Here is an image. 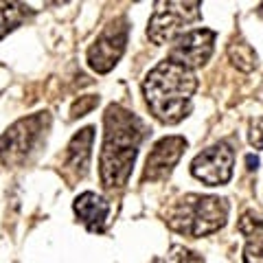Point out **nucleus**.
<instances>
[{"mask_svg":"<svg viewBox=\"0 0 263 263\" xmlns=\"http://www.w3.org/2000/svg\"><path fill=\"white\" fill-rule=\"evenodd\" d=\"M99 105V97L95 95H86V97H79L75 103H72L70 108V119H77V117H84V114H88L92 108H97Z\"/></svg>","mask_w":263,"mask_h":263,"instance_id":"dca6fc26","label":"nucleus"},{"mask_svg":"<svg viewBox=\"0 0 263 263\" xmlns=\"http://www.w3.org/2000/svg\"><path fill=\"white\" fill-rule=\"evenodd\" d=\"M127 35H129V24L125 18H114L108 27H105L95 44L88 48V66L95 72H110L119 60L125 53L127 46Z\"/></svg>","mask_w":263,"mask_h":263,"instance_id":"423d86ee","label":"nucleus"},{"mask_svg":"<svg viewBox=\"0 0 263 263\" xmlns=\"http://www.w3.org/2000/svg\"><path fill=\"white\" fill-rule=\"evenodd\" d=\"M215 31L211 29H193L180 35L176 40V44L171 46L169 51V60L176 62L184 68L193 70V68H200L204 66L211 55H213V48H215Z\"/></svg>","mask_w":263,"mask_h":263,"instance_id":"6e6552de","label":"nucleus"},{"mask_svg":"<svg viewBox=\"0 0 263 263\" xmlns=\"http://www.w3.org/2000/svg\"><path fill=\"white\" fill-rule=\"evenodd\" d=\"M233 164H235V154L230 149V145L217 143L195 156L191 162V174L204 184L219 186L233 178Z\"/></svg>","mask_w":263,"mask_h":263,"instance_id":"0eeeda50","label":"nucleus"},{"mask_svg":"<svg viewBox=\"0 0 263 263\" xmlns=\"http://www.w3.org/2000/svg\"><path fill=\"white\" fill-rule=\"evenodd\" d=\"M186 149V141L182 136H164L158 143L152 147L149 156L145 160V171L143 180L147 182H162L171 176V171L178 164V160L182 158V154Z\"/></svg>","mask_w":263,"mask_h":263,"instance_id":"1a4fd4ad","label":"nucleus"},{"mask_svg":"<svg viewBox=\"0 0 263 263\" xmlns=\"http://www.w3.org/2000/svg\"><path fill=\"white\" fill-rule=\"evenodd\" d=\"M92 143H95V127L88 125L81 132H77L70 138L68 147H66V158L64 169L72 174V178H84L90 167V156H92Z\"/></svg>","mask_w":263,"mask_h":263,"instance_id":"9d476101","label":"nucleus"},{"mask_svg":"<svg viewBox=\"0 0 263 263\" xmlns=\"http://www.w3.org/2000/svg\"><path fill=\"white\" fill-rule=\"evenodd\" d=\"M33 15V9L22 3H3L0 5V40L13 29H18L22 22Z\"/></svg>","mask_w":263,"mask_h":263,"instance_id":"ddd939ff","label":"nucleus"},{"mask_svg":"<svg viewBox=\"0 0 263 263\" xmlns=\"http://www.w3.org/2000/svg\"><path fill=\"white\" fill-rule=\"evenodd\" d=\"M228 202L217 195L189 193L164 211V221L171 230L186 237H204L226 224Z\"/></svg>","mask_w":263,"mask_h":263,"instance_id":"7ed1b4c3","label":"nucleus"},{"mask_svg":"<svg viewBox=\"0 0 263 263\" xmlns=\"http://www.w3.org/2000/svg\"><path fill=\"white\" fill-rule=\"evenodd\" d=\"M72 209H75L77 217L84 221V226L88 230H92V233H101V230L105 228V219H108V213H110V204L105 202L101 195H97L92 191L81 193V195H77Z\"/></svg>","mask_w":263,"mask_h":263,"instance_id":"9b49d317","label":"nucleus"},{"mask_svg":"<svg viewBox=\"0 0 263 263\" xmlns=\"http://www.w3.org/2000/svg\"><path fill=\"white\" fill-rule=\"evenodd\" d=\"M248 141L254 149H261L263 147V117L250 121V132H248Z\"/></svg>","mask_w":263,"mask_h":263,"instance_id":"f3484780","label":"nucleus"},{"mask_svg":"<svg viewBox=\"0 0 263 263\" xmlns=\"http://www.w3.org/2000/svg\"><path fill=\"white\" fill-rule=\"evenodd\" d=\"M246 162H248V169H250V171H254V169L259 167V158H257V156H252V154L246 156Z\"/></svg>","mask_w":263,"mask_h":263,"instance_id":"a211bd4d","label":"nucleus"},{"mask_svg":"<svg viewBox=\"0 0 263 263\" xmlns=\"http://www.w3.org/2000/svg\"><path fill=\"white\" fill-rule=\"evenodd\" d=\"M228 57H230V62H233L237 68L243 70V72L254 70L257 68V64H259V57H257V53H254V48L246 42L243 37H233L230 40Z\"/></svg>","mask_w":263,"mask_h":263,"instance_id":"4468645a","label":"nucleus"},{"mask_svg":"<svg viewBox=\"0 0 263 263\" xmlns=\"http://www.w3.org/2000/svg\"><path fill=\"white\" fill-rule=\"evenodd\" d=\"M51 125L48 112H35L31 117L15 121L13 125L0 136V160L7 167H20L29 160L35 147L42 143L46 129Z\"/></svg>","mask_w":263,"mask_h":263,"instance_id":"20e7f679","label":"nucleus"},{"mask_svg":"<svg viewBox=\"0 0 263 263\" xmlns=\"http://www.w3.org/2000/svg\"><path fill=\"white\" fill-rule=\"evenodd\" d=\"M200 3H160L154 5V13L149 18V27H147V37L154 44H169L180 37L189 24L200 20Z\"/></svg>","mask_w":263,"mask_h":263,"instance_id":"39448f33","label":"nucleus"},{"mask_svg":"<svg viewBox=\"0 0 263 263\" xmlns=\"http://www.w3.org/2000/svg\"><path fill=\"white\" fill-rule=\"evenodd\" d=\"M164 263H204V261H202V257H197L195 252L186 250L184 246H171Z\"/></svg>","mask_w":263,"mask_h":263,"instance_id":"2eb2a0df","label":"nucleus"},{"mask_svg":"<svg viewBox=\"0 0 263 263\" xmlns=\"http://www.w3.org/2000/svg\"><path fill=\"white\" fill-rule=\"evenodd\" d=\"M103 127L105 132L101 156H99V174H101V184L108 191H114L127 184L138 147L147 136V125L134 112L125 110L119 103H112L105 110Z\"/></svg>","mask_w":263,"mask_h":263,"instance_id":"f257e3e1","label":"nucleus"},{"mask_svg":"<svg viewBox=\"0 0 263 263\" xmlns=\"http://www.w3.org/2000/svg\"><path fill=\"white\" fill-rule=\"evenodd\" d=\"M197 90L193 70L171 60L160 62L147 72L143 81V95L149 110L164 125H176L191 112V99Z\"/></svg>","mask_w":263,"mask_h":263,"instance_id":"f03ea898","label":"nucleus"},{"mask_svg":"<svg viewBox=\"0 0 263 263\" xmlns=\"http://www.w3.org/2000/svg\"><path fill=\"white\" fill-rule=\"evenodd\" d=\"M239 233L243 235V263H263V219L246 213L239 219Z\"/></svg>","mask_w":263,"mask_h":263,"instance_id":"f8f14e48","label":"nucleus"}]
</instances>
